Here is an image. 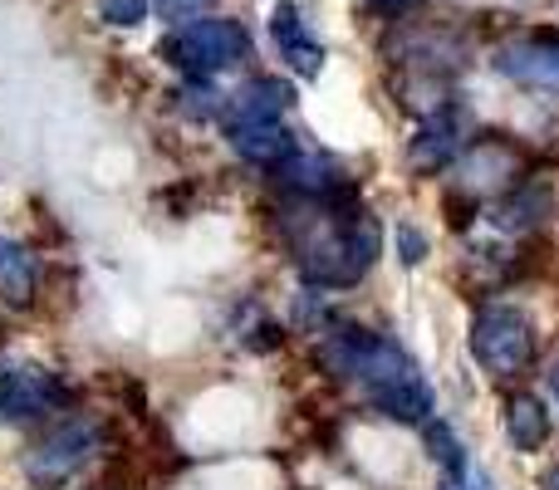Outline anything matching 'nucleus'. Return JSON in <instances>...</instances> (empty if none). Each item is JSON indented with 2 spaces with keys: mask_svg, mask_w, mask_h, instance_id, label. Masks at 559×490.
<instances>
[{
  "mask_svg": "<svg viewBox=\"0 0 559 490\" xmlns=\"http://www.w3.org/2000/svg\"><path fill=\"white\" fill-rule=\"evenodd\" d=\"M550 383H555V397H559V368H555V378H550Z\"/></svg>",
  "mask_w": 559,
  "mask_h": 490,
  "instance_id": "5701e85b",
  "label": "nucleus"
},
{
  "mask_svg": "<svg viewBox=\"0 0 559 490\" xmlns=\"http://www.w3.org/2000/svg\"><path fill=\"white\" fill-rule=\"evenodd\" d=\"M447 490H491V486H486V481H481V476H476V471H472V466H466V471H462V476H447Z\"/></svg>",
  "mask_w": 559,
  "mask_h": 490,
  "instance_id": "aec40b11",
  "label": "nucleus"
},
{
  "mask_svg": "<svg viewBox=\"0 0 559 490\" xmlns=\"http://www.w3.org/2000/svg\"><path fill=\"white\" fill-rule=\"evenodd\" d=\"M397 255H403V265L427 260V236L417 231V226H397Z\"/></svg>",
  "mask_w": 559,
  "mask_h": 490,
  "instance_id": "a211bd4d",
  "label": "nucleus"
},
{
  "mask_svg": "<svg viewBox=\"0 0 559 490\" xmlns=\"http://www.w3.org/2000/svg\"><path fill=\"white\" fill-rule=\"evenodd\" d=\"M496 74L540 94H559V29H525L496 49Z\"/></svg>",
  "mask_w": 559,
  "mask_h": 490,
  "instance_id": "39448f33",
  "label": "nucleus"
},
{
  "mask_svg": "<svg viewBox=\"0 0 559 490\" xmlns=\"http://www.w3.org/2000/svg\"><path fill=\"white\" fill-rule=\"evenodd\" d=\"M226 138H231V147L246 157V163L271 167V172L295 153V138H289V128L280 123V118H265V123H231Z\"/></svg>",
  "mask_w": 559,
  "mask_h": 490,
  "instance_id": "6e6552de",
  "label": "nucleus"
},
{
  "mask_svg": "<svg viewBox=\"0 0 559 490\" xmlns=\"http://www.w3.org/2000/svg\"><path fill=\"white\" fill-rule=\"evenodd\" d=\"M153 5L163 10L167 20H197L206 5H212V0H153Z\"/></svg>",
  "mask_w": 559,
  "mask_h": 490,
  "instance_id": "6ab92c4d",
  "label": "nucleus"
},
{
  "mask_svg": "<svg viewBox=\"0 0 559 490\" xmlns=\"http://www.w3.org/2000/svg\"><path fill=\"white\" fill-rule=\"evenodd\" d=\"M506 437H511V446L525 456H535L550 442V413H545V403L535 393H515L511 403H506Z\"/></svg>",
  "mask_w": 559,
  "mask_h": 490,
  "instance_id": "ddd939ff",
  "label": "nucleus"
},
{
  "mask_svg": "<svg viewBox=\"0 0 559 490\" xmlns=\"http://www.w3.org/2000/svg\"><path fill=\"white\" fill-rule=\"evenodd\" d=\"M545 212H550V196L540 192V187H521V192H511L501 206H496L491 222L501 226V231H531L535 222H545Z\"/></svg>",
  "mask_w": 559,
  "mask_h": 490,
  "instance_id": "2eb2a0df",
  "label": "nucleus"
},
{
  "mask_svg": "<svg viewBox=\"0 0 559 490\" xmlns=\"http://www.w3.org/2000/svg\"><path fill=\"white\" fill-rule=\"evenodd\" d=\"M55 403H59V383L45 368H5L0 373V427L35 422Z\"/></svg>",
  "mask_w": 559,
  "mask_h": 490,
  "instance_id": "423d86ee",
  "label": "nucleus"
},
{
  "mask_svg": "<svg viewBox=\"0 0 559 490\" xmlns=\"http://www.w3.org/2000/svg\"><path fill=\"white\" fill-rule=\"evenodd\" d=\"M275 177H280V187H289L295 196H334V192H344L338 167L329 163V157H319V153H299V147L275 167Z\"/></svg>",
  "mask_w": 559,
  "mask_h": 490,
  "instance_id": "9b49d317",
  "label": "nucleus"
},
{
  "mask_svg": "<svg viewBox=\"0 0 559 490\" xmlns=\"http://www.w3.org/2000/svg\"><path fill=\"white\" fill-rule=\"evenodd\" d=\"M368 403H373L383 417H393V422L423 427L427 417H432V383L417 373V363H407L403 373H393L388 383L368 387Z\"/></svg>",
  "mask_w": 559,
  "mask_h": 490,
  "instance_id": "0eeeda50",
  "label": "nucleus"
},
{
  "mask_svg": "<svg viewBox=\"0 0 559 490\" xmlns=\"http://www.w3.org/2000/svg\"><path fill=\"white\" fill-rule=\"evenodd\" d=\"M456 153H462V118H456V108H437L413 143V167L417 172H437Z\"/></svg>",
  "mask_w": 559,
  "mask_h": 490,
  "instance_id": "9d476101",
  "label": "nucleus"
},
{
  "mask_svg": "<svg viewBox=\"0 0 559 490\" xmlns=\"http://www.w3.org/2000/svg\"><path fill=\"white\" fill-rule=\"evenodd\" d=\"M423 442H427V452H432V462L442 466L447 476H462L466 471V446L452 437V427L447 422H437V417H427L423 422Z\"/></svg>",
  "mask_w": 559,
  "mask_h": 490,
  "instance_id": "dca6fc26",
  "label": "nucleus"
},
{
  "mask_svg": "<svg viewBox=\"0 0 559 490\" xmlns=\"http://www.w3.org/2000/svg\"><path fill=\"white\" fill-rule=\"evenodd\" d=\"M540 490H559V466H550V471L540 476Z\"/></svg>",
  "mask_w": 559,
  "mask_h": 490,
  "instance_id": "4be33fe9",
  "label": "nucleus"
},
{
  "mask_svg": "<svg viewBox=\"0 0 559 490\" xmlns=\"http://www.w3.org/2000/svg\"><path fill=\"white\" fill-rule=\"evenodd\" d=\"M94 446H98V427L64 422V427H55V432H49L45 442L25 456V476L39 490H55V486H64L69 476L88 462V456H94Z\"/></svg>",
  "mask_w": 559,
  "mask_h": 490,
  "instance_id": "20e7f679",
  "label": "nucleus"
},
{
  "mask_svg": "<svg viewBox=\"0 0 559 490\" xmlns=\"http://www.w3.org/2000/svg\"><path fill=\"white\" fill-rule=\"evenodd\" d=\"M295 104V88L285 79H251L241 94L226 104V128L231 123H265V118H280Z\"/></svg>",
  "mask_w": 559,
  "mask_h": 490,
  "instance_id": "f8f14e48",
  "label": "nucleus"
},
{
  "mask_svg": "<svg viewBox=\"0 0 559 490\" xmlns=\"http://www.w3.org/2000/svg\"><path fill=\"white\" fill-rule=\"evenodd\" d=\"M163 55L173 59L187 79H216L251 59V35H246V25L231 15H197V20H187L182 29L167 35Z\"/></svg>",
  "mask_w": 559,
  "mask_h": 490,
  "instance_id": "f03ea898",
  "label": "nucleus"
},
{
  "mask_svg": "<svg viewBox=\"0 0 559 490\" xmlns=\"http://www.w3.org/2000/svg\"><path fill=\"white\" fill-rule=\"evenodd\" d=\"M535 354V328L515 304H481L472 314V358L491 378H515Z\"/></svg>",
  "mask_w": 559,
  "mask_h": 490,
  "instance_id": "7ed1b4c3",
  "label": "nucleus"
},
{
  "mask_svg": "<svg viewBox=\"0 0 559 490\" xmlns=\"http://www.w3.org/2000/svg\"><path fill=\"white\" fill-rule=\"evenodd\" d=\"M373 10H407V5H417V0H368Z\"/></svg>",
  "mask_w": 559,
  "mask_h": 490,
  "instance_id": "412c9836",
  "label": "nucleus"
},
{
  "mask_svg": "<svg viewBox=\"0 0 559 490\" xmlns=\"http://www.w3.org/2000/svg\"><path fill=\"white\" fill-rule=\"evenodd\" d=\"M271 29H275L280 55L289 59V69H295V74H305V79H314V74H319V64H324V45H319L314 35H309L305 15H299L295 5H280V10H275V20H271Z\"/></svg>",
  "mask_w": 559,
  "mask_h": 490,
  "instance_id": "1a4fd4ad",
  "label": "nucleus"
},
{
  "mask_svg": "<svg viewBox=\"0 0 559 490\" xmlns=\"http://www.w3.org/2000/svg\"><path fill=\"white\" fill-rule=\"evenodd\" d=\"M0 299L15 309H25L35 299V260L10 236H0Z\"/></svg>",
  "mask_w": 559,
  "mask_h": 490,
  "instance_id": "4468645a",
  "label": "nucleus"
},
{
  "mask_svg": "<svg viewBox=\"0 0 559 490\" xmlns=\"http://www.w3.org/2000/svg\"><path fill=\"white\" fill-rule=\"evenodd\" d=\"M348 192L334 196H299V206L285 216V236L295 250V265L309 285L344 289L368 275L378 260V226L358 212L354 202L344 206Z\"/></svg>",
  "mask_w": 559,
  "mask_h": 490,
  "instance_id": "f257e3e1",
  "label": "nucleus"
},
{
  "mask_svg": "<svg viewBox=\"0 0 559 490\" xmlns=\"http://www.w3.org/2000/svg\"><path fill=\"white\" fill-rule=\"evenodd\" d=\"M147 0H104V20L108 25H143Z\"/></svg>",
  "mask_w": 559,
  "mask_h": 490,
  "instance_id": "f3484780",
  "label": "nucleus"
}]
</instances>
